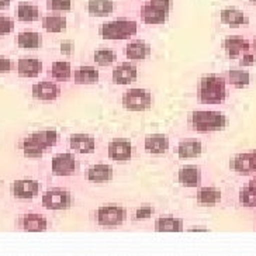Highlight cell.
Returning a JSON list of instances; mask_svg holds the SVG:
<instances>
[{"label":"cell","mask_w":256,"mask_h":256,"mask_svg":"<svg viewBox=\"0 0 256 256\" xmlns=\"http://www.w3.org/2000/svg\"><path fill=\"white\" fill-rule=\"evenodd\" d=\"M228 98L226 83L224 78L218 75H204L198 80L197 100L200 104H221Z\"/></svg>","instance_id":"6da1fadb"},{"label":"cell","mask_w":256,"mask_h":256,"mask_svg":"<svg viewBox=\"0 0 256 256\" xmlns=\"http://www.w3.org/2000/svg\"><path fill=\"white\" fill-rule=\"evenodd\" d=\"M58 140H60L58 131L54 128L36 131L22 141V151L26 158L38 159L44 155L46 150L54 148L58 144Z\"/></svg>","instance_id":"7a4b0ae2"},{"label":"cell","mask_w":256,"mask_h":256,"mask_svg":"<svg viewBox=\"0 0 256 256\" xmlns=\"http://www.w3.org/2000/svg\"><path fill=\"white\" fill-rule=\"evenodd\" d=\"M188 122L192 128L200 134H210L228 126V117L220 112L211 110H197L188 116Z\"/></svg>","instance_id":"3957f363"},{"label":"cell","mask_w":256,"mask_h":256,"mask_svg":"<svg viewBox=\"0 0 256 256\" xmlns=\"http://www.w3.org/2000/svg\"><path fill=\"white\" fill-rule=\"evenodd\" d=\"M138 24L134 20L128 18H118L104 23L100 27V37L108 41H121V40H130L136 34Z\"/></svg>","instance_id":"277c9868"},{"label":"cell","mask_w":256,"mask_h":256,"mask_svg":"<svg viewBox=\"0 0 256 256\" xmlns=\"http://www.w3.org/2000/svg\"><path fill=\"white\" fill-rule=\"evenodd\" d=\"M121 104L128 112H146L152 106V94L142 88H132L122 93Z\"/></svg>","instance_id":"5b68a950"},{"label":"cell","mask_w":256,"mask_h":256,"mask_svg":"<svg viewBox=\"0 0 256 256\" xmlns=\"http://www.w3.org/2000/svg\"><path fill=\"white\" fill-rule=\"evenodd\" d=\"M126 220V208L117 204H107L98 207L96 211V222L100 226L114 228L120 226Z\"/></svg>","instance_id":"8992f818"},{"label":"cell","mask_w":256,"mask_h":256,"mask_svg":"<svg viewBox=\"0 0 256 256\" xmlns=\"http://www.w3.org/2000/svg\"><path fill=\"white\" fill-rule=\"evenodd\" d=\"M74 194L66 190L54 188L46 192L41 197V204L48 210H64L74 206Z\"/></svg>","instance_id":"52a82bcc"},{"label":"cell","mask_w":256,"mask_h":256,"mask_svg":"<svg viewBox=\"0 0 256 256\" xmlns=\"http://www.w3.org/2000/svg\"><path fill=\"white\" fill-rule=\"evenodd\" d=\"M107 155L114 162H127L132 158V144L128 138H114L108 144Z\"/></svg>","instance_id":"ba28073f"},{"label":"cell","mask_w":256,"mask_h":256,"mask_svg":"<svg viewBox=\"0 0 256 256\" xmlns=\"http://www.w3.org/2000/svg\"><path fill=\"white\" fill-rule=\"evenodd\" d=\"M76 168H78V160L75 155L70 152L55 155L51 160V170L56 176H70L75 174Z\"/></svg>","instance_id":"9c48e42d"},{"label":"cell","mask_w":256,"mask_h":256,"mask_svg":"<svg viewBox=\"0 0 256 256\" xmlns=\"http://www.w3.org/2000/svg\"><path fill=\"white\" fill-rule=\"evenodd\" d=\"M40 183L32 179H20L14 180L10 186V192L18 200H31L40 193Z\"/></svg>","instance_id":"30bf717a"},{"label":"cell","mask_w":256,"mask_h":256,"mask_svg":"<svg viewBox=\"0 0 256 256\" xmlns=\"http://www.w3.org/2000/svg\"><path fill=\"white\" fill-rule=\"evenodd\" d=\"M231 170L236 174H248L256 172V150L241 152L230 160Z\"/></svg>","instance_id":"8fae6325"},{"label":"cell","mask_w":256,"mask_h":256,"mask_svg":"<svg viewBox=\"0 0 256 256\" xmlns=\"http://www.w3.org/2000/svg\"><path fill=\"white\" fill-rule=\"evenodd\" d=\"M31 94L36 100H40V102H54L60 98V88L56 83L42 80V82L32 84Z\"/></svg>","instance_id":"7c38bea8"},{"label":"cell","mask_w":256,"mask_h":256,"mask_svg":"<svg viewBox=\"0 0 256 256\" xmlns=\"http://www.w3.org/2000/svg\"><path fill=\"white\" fill-rule=\"evenodd\" d=\"M112 79L116 84H120V86L131 84L138 79V68L131 62H122L113 69Z\"/></svg>","instance_id":"4fadbf2b"},{"label":"cell","mask_w":256,"mask_h":256,"mask_svg":"<svg viewBox=\"0 0 256 256\" xmlns=\"http://www.w3.org/2000/svg\"><path fill=\"white\" fill-rule=\"evenodd\" d=\"M222 48L231 60H235L250 51V42L241 36H230L222 41Z\"/></svg>","instance_id":"5bb4252c"},{"label":"cell","mask_w":256,"mask_h":256,"mask_svg":"<svg viewBox=\"0 0 256 256\" xmlns=\"http://www.w3.org/2000/svg\"><path fill=\"white\" fill-rule=\"evenodd\" d=\"M18 226L28 232H42L48 228V220L38 212H28L18 218Z\"/></svg>","instance_id":"9a60e30c"},{"label":"cell","mask_w":256,"mask_h":256,"mask_svg":"<svg viewBox=\"0 0 256 256\" xmlns=\"http://www.w3.org/2000/svg\"><path fill=\"white\" fill-rule=\"evenodd\" d=\"M140 16H141L142 23L150 24V26H160V24L166 23L169 13L162 10V8H156V6H154L150 2H146L145 4H142Z\"/></svg>","instance_id":"2e32d148"},{"label":"cell","mask_w":256,"mask_h":256,"mask_svg":"<svg viewBox=\"0 0 256 256\" xmlns=\"http://www.w3.org/2000/svg\"><path fill=\"white\" fill-rule=\"evenodd\" d=\"M86 180L92 183H107L113 180L114 169L108 164H96L84 172Z\"/></svg>","instance_id":"e0dca14e"},{"label":"cell","mask_w":256,"mask_h":256,"mask_svg":"<svg viewBox=\"0 0 256 256\" xmlns=\"http://www.w3.org/2000/svg\"><path fill=\"white\" fill-rule=\"evenodd\" d=\"M203 154V144L196 138H183L178 145V155L180 159H194Z\"/></svg>","instance_id":"ac0fdd59"},{"label":"cell","mask_w":256,"mask_h":256,"mask_svg":"<svg viewBox=\"0 0 256 256\" xmlns=\"http://www.w3.org/2000/svg\"><path fill=\"white\" fill-rule=\"evenodd\" d=\"M169 138L164 134H152L148 136L144 141L145 151L152 155H165L169 151Z\"/></svg>","instance_id":"d6986e66"},{"label":"cell","mask_w":256,"mask_h":256,"mask_svg":"<svg viewBox=\"0 0 256 256\" xmlns=\"http://www.w3.org/2000/svg\"><path fill=\"white\" fill-rule=\"evenodd\" d=\"M68 144L72 151L79 154H90L96 148L94 138L88 134H74L68 138Z\"/></svg>","instance_id":"ffe728a7"},{"label":"cell","mask_w":256,"mask_h":256,"mask_svg":"<svg viewBox=\"0 0 256 256\" xmlns=\"http://www.w3.org/2000/svg\"><path fill=\"white\" fill-rule=\"evenodd\" d=\"M124 55L130 60H144L151 55V46L146 44L144 40H136L127 44L124 48Z\"/></svg>","instance_id":"44dd1931"},{"label":"cell","mask_w":256,"mask_h":256,"mask_svg":"<svg viewBox=\"0 0 256 256\" xmlns=\"http://www.w3.org/2000/svg\"><path fill=\"white\" fill-rule=\"evenodd\" d=\"M220 18H221V23L226 24L228 27H241V26H248L249 24L248 16L245 14L242 10L234 8L221 10Z\"/></svg>","instance_id":"7402d4cb"},{"label":"cell","mask_w":256,"mask_h":256,"mask_svg":"<svg viewBox=\"0 0 256 256\" xmlns=\"http://www.w3.org/2000/svg\"><path fill=\"white\" fill-rule=\"evenodd\" d=\"M42 72V62L37 58H22L17 62V74L23 78H37Z\"/></svg>","instance_id":"603a6c76"},{"label":"cell","mask_w":256,"mask_h":256,"mask_svg":"<svg viewBox=\"0 0 256 256\" xmlns=\"http://www.w3.org/2000/svg\"><path fill=\"white\" fill-rule=\"evenodd\" d=\"M16 44L23 50H37L42 46V36L37 31H22L16 37Z\"/></svg>","instance_id":"cb8c5ba5"},{"label":"cell","mask_w":256,"mask_h":256,"mask_svg":"<svg viewBox=\"0 0 256 256\" xmlns=\"http://www.w3.org/2000/svg\"><path fill=\"white\" fill-rule=\"evenodd\" d=\"M74 76V82L76 84H96L100 79V74L94 66H89V65H84L78 68L72 74Z\"/></svg>","instance_id":"d4e9b609"},{"label":"cell","mask_w":256,"mask_h":256,"mask_svg":"<svg viewBox=\"0 0 256 256\" xmlns=\"http://www.w3.org/2000/svg\"><path fill=\"white\" fill-rule=\"evenodd\" d=\"M178 180L183 186H188V188H197L202 182V172L198 168L194 166H186V168H182L178 172Z\"/></svg>","instance_id":"484cf974"},{"label":"cell","mask_w":256,"mask_h":256,"mask_svg":"<svg viewBox=\"0 0 256 256\" xmlns=\"http://www.w3.org/2000/svg\"><path fill=\"white\" fill-rule=\"evenodd\" d=\"M155 231L156 232H180L183 230V220L176 218V217H159L155 221Z\"/></svg>","instance_id":"4316f807"},{"label":"cell","mask_w":256,"mask_h":256,"mask_svg":"<svg viewBox=\"0 0 256 256\" xmlns=\"http://www.w3.org/2000/svg\"><path fill=\"white\" fill-rule=\"evenodd\" d=\"M113 0H89L88 2V13L93 17H107L113 13Z\"/></svg>","instance_id":"83f0119b"},{"label":"cell","mask_w":256,"mask_h":256,"mask_svg":"<svg viewBox=\"0 0 256 256\" xmlns=\"http://www.w3.org/2000/svg\"><path fill=\"white\" fill-rule=\"evenodd\" d=\"M196 198L200 206H216L221 202L222 194L216 188H200L197 190Z\"/></svg>","instance_id":"f1b7e54d"},{"label":"cell","mask_w":256,"mask_h":256,"mask_svg":"<svg viewBox=\"0 0 256 256\" xmlns=\"http://www.w3.org/2000/svg\"><path fill=\"white\" fill-rule=\"evenodd\" d=\"M50 75L52 76L55 80H58V82H66L72 76L70 64L66 62V60H55L51 65Z\"/></svg>","instance_id":"f546056e"},{"label":"cell","mask_w":256,"mask_h":256,"mask_svg":"<svg viewBox=\"0 0 256 256\" xmlns=\"http://www.w3.org/2000/svg\"><path fill=\"white\" fill-rule=\"evenodd\" d=\"M41 24L44 30L55 34V32L65 31V28L68 27V20L66 17H62V16H46Z\"/></svg>","instance_id":"4dcf8cb0"},{"label":"cell","mask_w":256,"mask_h":256,"mask_svg":"<svg viewBox=\"0 0 256 256\" xmlns=\"http://www.w3.org/2000/svg\"><path fill=\"white\" fill-rule=\"evenodd\" d=\"M226 80L230 84H232L235 88H246L250 83V75L246 70L241 69H230L226 72Z\"/></svg>","instance_id":"1f68e13d"},{"label":"cell","mask_w":256,"mask_h":256,"mask_svg":"<svg viewBox=\"0 0 256 256\" xmlns=\"http://www.w3.org/2000/svg\"><path fill=\"white\" fill-rule=\"evenodd\" d=\"M40 17V10L37 6L30 4V3H20L17 6V18L20 22H26V23H31L36 22Z\"/></svg>","instance_id":"d6a6232c"},{"label":"cell","mask_w":256,"mask_h":256,"mask_svg":"<svg viewBox=\"0 0 256 256\" xmlns=\"http://www.w3.org/2000/svg\"><path fill=\"white\" fill-rule=\"evenodd\" d=\"M117 60V54L110 48H100L93 54V60L98 66H110Z\"/></svg>","instance_id":"836d02e7"},{"label":"cell","mask_w":256,"mask_h":256,"mask_svg":"<svg viewBox=\"0 0 256 256\" xmlns=\"http://www.w3.org/2000/svg\"><path fill=\"white\" fill-rule=\"evenodd\" d=\"M46 8L52 12H69L74 8V0H46Z\"/></svg>","instance_id":"e575fe53"},{"label":"cell","mask_w":256,"mask_h":256,"mask_svg":"<svg viewBox=\"0 0 256 256\" xmlns=\"http://www.w3.org/2000/svg\"><path fill=\"white\" fill-rule=\"evenodd\" d=\"M240 203L244 207H256V193L249 190V188H244L240 192Z\"/></svg>","instance_id":"d590c367"},{"label":"cell","mask_w":256,"mask_h":256,"mask_svg":"<svg viewBox=\"0 0 256 256\" xmlns=\"http://www.w3.org/2000/svg\"><path fill=\"white\" fill-rule=\"evenodd\" d=\"M14 30V22L8 16L0 14V37H4Z\"/></svg>","instance_id":"8d00e7d4"},{"label":"cell","mask_w":256,"mask_h":256,"mask_svg":"<svg viewBox=\"0 0 256 256\" xmlns=\"http://www.w3.org/2000/svg\"><path fill=\"white\" fill-rule=\"evenodd\" d=\"M155 212V207L154 206H148V204H144L141 207H138L136 211V217L138 220H148L151 218Z\"/></svg>","instance_id":"74e56055"},{"label":"cell","mask_w":256,"mask_h":256,"mask_svg":"<svg viewBox=\"0 0 256 256\" xmlns=\"http://www.w3.org/2000/svg\"><path fill=\"white\" fill-rule=\"evenodd\" d=\"M256 62V54L254 51H248L240 56V64L242 66H252Z\"/></svg>","instance_id":"f35d334b"},{"label":"cell","mask_w":256,"mask_h":256,"mask_svg":"<svg viewBox=\"0 0 256 256\" xmlns=\"http://www.w3.org/2000/svg\"><path fill=\"white\" fill-rule=\"evenodd\" d=\"M60 50L64 55H72V54L75 52V44H74V41L65 40V41H62L60 44Z\"/></svg>","instance_id":"ab89813d"},{"label":"cell","mask_w":256,"mask_h":256,"mask_svg":"<svg viewBox=\"0 0 256 256\" xmlns=\"http://www.w3.org/2000/svg\"><path fill=\"white\" fill-rule=\"evenodd\" d=\"M150 3L156 6V8H162V10H165L168 13H170V10H172V0H150Z\"/></svg>","instance_id":"60d3db41"},{"label":"cell","mask_w":256,"mask_h":256,"mask_svg":"<svg viewBox=\"0 0 256 256\" xmlns=\"http://www.w3.org/2000/svg\"><path fill=\"white\" fill-rule=\"evenodd\" d=\"M12 60L0 56V74H8L12 70Z\"/></svg>","instance_id":"b9f144b4"},{"label":"cell","mask_w":256,"mask_h":256,"mask_svg":"<svg viewBox=\"0 0 256 256\" xmlns=\"http://www.w3.org/2000/svg\"><path fill=\"white\" fill-rule=\"evenodd\" d=\"M246 188H249V190H252V192H255V193H256V176H255V178H252V179L248 182V184H246Z\"/></svg>","instance_id":"7bdbcfd3"},{"label":"cell","mask_w":256,"mask_h":256,"mask_svg":"<svg viewBox=\"0 0 256 256\" xmlns=\"http://www.w3.org/2000/svg\"><path fill=\"white\" fill-rule=\"evenodd\" d=\"M10 2H12V0H0V10L8 8V6H10Z\"/></svg>","instance_id":"ee69618b"},{"label":"cell","mask_w":256,"mask_h":256,"mask_svg":"<svg viewBox=\"0 0 256 256\" xmlns=\"http://www.w3.org/2000/svg\"><path fill=\"white\" fill-rule=\"evenodd\" d=\"M188 231H204L206 232V231H208V228H204V226H192Z\"/></svg>","instance_id":"f6af8a7d"},{"label":"cell","mask_w":256,"mask_h":256,"mask_svg":"<svg viewBox=\"0 0 256 256\" xmlns=\"http://www.w3.org/2000/svg\"><path fill=\"white\" fill-rule=\"evenodd\" d=\"M250 50H252V51L256 54V36L254 37V40H252V44H250Z\"/></svg>","instance_id":"bcb514c9"},{"label":"cell","mask_w":256,"mask_h":256,"mask_svg":"<svg viewBox=\"0 0 256 256\" xmlns=\"http://www.w3.org/2000/svg\"><path fill=\"white\" fill-rule=\"evenodd\" d=\"M250 3H254V4H256V0H249Z\"/></svg>","instance_id":"7dc6e473"}]
</instances>
